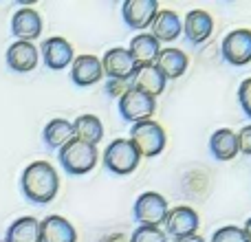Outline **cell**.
Returning <instances> with one entry per match:
<instances>
[{
  "instance_id": "6da1fadb",
  "label": "cell",
  "mask_w": 251,
  "mask_h": 242,
  "mask_svg": "<svg viewBox=\"0 0 251 242\" xmlns=\"http://www.w3.org/2000/svg\"><path fill=\"white\" fill-rule=\"evenodd\" d=\"M20 190L29 203L49 205L60 192L57 169L49 161H33L25 168L20 176Z\"/></svg>"
},
{
  "instance_id": "7a4b0ae2",
  "label": "cell",
  "mask_w": 251,
  "mask_h": 242,
  "mask_svg": "<svg viewBox=\"0 0 251 242\" xmlns=\"http://www.w3.org/2000/svg\"><path fill=\"white\" fill-rule=\"evenodd\" d=\"M97 159H100L97 145L77 141V139H71L64 147L57 150V161H60L64 174H69V176H84V174L93 172Z\"/></svg>"
},
{
  "instance_id": "3957f363",
  "label": "cell",
  "mask_w": 251,
  "mask_h": 242,
  "mask_svg": "<svg viewBox=\"0 0 251 242\" xmlns=\"http://www.w3.org/2000/svg\"><path fill=\"white\" fill-rule=\"evenodd\" d=\"M130 141L137 147L141 159L143 156L146 159H154L168 145V134H165L163 125L156 123L154 119H146L130 125Z\"/></svg>"
},
{
  "instance_id": "277c9868",
  "label": "cell",
  "mask_w": 251,
  "mask_h": 242,
  "mask_svg": "<svg viewBox=\"0 0 251 242\" xmlns=\"http://www.w3.org/2000/svg\"><path fill=\"white\" fill-rule=\"evenodd\" d=\"M101 163L115 176H128L139 168L141 156L130 139H115L106 145L104 154H101Z\"/></svg>"
},
{
  "instance_id": "5b68a950",
  "label": "cell",
  "mask_w": 251,
  "mask_h": 242,
  "mask_svg": "<svg viewBox=\"0 0 251 242\" xmlns=\"http://www.w3.org/2000/svg\"><path fill=\"white\" fill-rule=\"evenodd\" d=\"M168 216V200L159 192H143L132 205V220L137 227H161Z\"/></svg>"
},
{
  "instance_id": "8992f818",
  "label": "cell",
  "mask_w": 251,
  "mask_h": 242,
  "mask_svg": "<svg viewBox=\"0 0 251 242\" xmlns=\"http://www.w3.org/2000/svg\"><path fill=\"white\" fill-rule=\"evenodd\" d=\"M117 110L126 123H139V121L152 119V115L156 113V99L130 86L117 99Z\"/></svg>"
},
{
  "instance_id": "52a82bcc",
  "label": "cell",
  "mask_w": 251,
  "mask_h": 242,
  "mask_svg": "<svg viewBox=\"0 0 251 242\" xmlns=\"http://www.w3.org/2000/svg\"><path fill=\"white\" fill-rule=\"evenodd\" d=\"M221 57L229 66H247L251 62V29H234L223 38Z\"/></svg>"
},
{
  "instance_id": "ba28073f",
  "label": "cell",
  "mask_w": 251,
  "mask_h": 242,
  "mask_svg": "<svg viewBox=\"0 0 251 242\" xmlns=\"http://www.w3.org/2000/svg\"><path fill=\"white\" fill-rule=\"evenodd\" d=\"M199 225H201L199 214L192 207H187V205H178V207L168 209V216H165V222H163L165 227L163 234L172 236L174 240L187 238V236H194L199 231Z\"/></svg>"
},
{
  "instance_id": "9c48e42d",
  "label": "cell",
  "mask_w": 251,
  "mask_h": 242,
  "mask_svg": "<svg viewBox=\"0 0 251 242\" xmlns=\"http://www.w3.org/2000/svg\"><path fill=\"white\" fill-rule=\"evenodd\" d=\"M38 51H40V57H42L44 66H47L49 71H64V69H69L75 60V51H73V47H71V42L60 38V35L47 38Z\"/></svg>"
},
{
  "instance_id": "30bf717a",
  "label": "cell",
  "mask_w": 251,
  "mask_h": 242,
  "mask_svg": "<svg viewBox=\"0 0 251 242\" xmlns=\"http://www.w3.org/2000/svg\"><path fill=\"white\" fill-rule=\"evenodd\" d=\"M156 13H159L156 0H126L122 4V18L126 26L132 31H141V33L152 24Z\"/></svg>"
},
{
  "instance_id": "8fae6325",
  "label": "cell",
  "mask_w": 251,
  "mask_h": 242,
  "mask_svg": "<svg viewBox=\"0 0 251 242\" xmlns=\"http://www.w3.org/2000/svg\"><path fill=\"white\" fill-rule=\"evenodd\" d=\"M100 62H101V71H104L106 77L108 79H122V82H130L134 69H137L132 55H130L128 48H124V47L108 48Z\"/></svg>"
},
{
  "instance_id": "7c38bea8",
  "label": "cell",
  "mask_w": 251,
  "mask_h": 242,
  "mask_svg": "<svg viewBox=\"0 0 251 242\" xmlns=\"http://www.w3.org/2000/svg\"><path fill=\"white\" fill-rule=\"evenodd\" d=\"M71 82L77 88H88L95 86L101 77H104V71H101V62L97 55H75L73 64H71Z\"/></svg>"
},
{
  "instance_id": "4fadbf2b",
  "label": "cell",
  "mask_w": 251,
  "mask_h": 242,
  "mask_svg": "<svg viewBox=\"0 0 251 242\" xmlns=\"http://www.w3.org/2000/svg\"><path fill=\"white\" fill-rule=\"evenodd\" d=\"M11 33L16 42H33L42 35V18L35 9L22 7L11 18Z\"/></svg>"
},
{
  "instance_id": "5bb4252c",
  "label": "cell",
  "mask_w": 251,
  "mask_h": 242,
  "mask_svg": "<svg viewBox=\"0 0 251 242\" xmlns=\"http://www.w3.org/2000/svg\"><path fill=\"white\" fill-rule=\"evenodd\" d=\"M214 31V18L203 9H192L183 20V33H185L187 42L192 47H201L203 42H207L209 35Z\"/></svg>"
},
{
  "instance_id": "9a60e30c",
  "label": "cell",
  "mask_w": 251,
  "mask_h": 242,
  "mask_svg": "<svg viewBox=\"0 0 251 242\" xmlns=\"http://www.w3.org/2000/svg\"><path fill=\"white\" fill-rule=\"evenodd\" d=\"M152 38L159 44H170L174 40H178L183 35V20L176 11L170 9H159V13L152 20Z\"/></svg>"
},
{
  "instance_id": "2e32d148",
  "label": "cell",
  "mask_w": 251,
  "mask_h": 242,
  "mask_svg": "<svg viewBox=\"0 0 251 242\" xmlns=\"http://www.w3.org/2000/svg\"><path fill=\"white\" fill-rule=\"evenodd\" d=\"M4 62L13 73H31L40 62V51L35 48L33 42H13L7 48Z\"/></svg>"
},
{
  "instance_id": "e0dca14e",
  "label": "cell",
  "mask_w": 251,
  "mask_h": 242,
  "mask_svg": "<svg viewBox=\"0 0 251 242\" xmlns=\"http://www.w3.org/2000/svg\"><path fill=\"white\" fill-rule=\"evenodd\" d=\"M130 84H132V88L154 97V99L165 91V86H168L165 77L161 75V71L156 69L154 64H137L132 77H130Z\"/></svg>"
},
{
  "instance_id": "ac0fdd59",
  "label": "cell",
  "mask_w": 251,
  "mask_h": 242,
  "mask_svg": "<svg viewBox=\"0 0 251 242\" xmlns=\"http://www.w3.org/2000/svg\"><path fill=\"white\" fill-rule=\"evenodd\" d=\"M40 242H77V231L64 216L51 214L40 220Z\"/></svg>"
},
{
  "instance_id": "d6986e66",
  "label": "cell",
  "mask_w": 251,
  "mask_h": 242,
  "mask_svg": "<svg viewBox=\"0 0 251 242\" xmlns=\"http://www.w3.org/2000/svg\"><path fill=\"white\" fill-rule=\"evenodd\" d=\"M187 55L181 51V48H172V47H165L159 51L154 60V66L161 71V75L165 77V82H172V79H178L185 75L187 71Z\"/></svg>"
},
{
  "instance_id": "ffe728a7",
  "label": "cell",
  "mask_w": 251,
  "mask_h": 242,
  "mask_svg": "<svg viewBox=\"0 0 251 242\" xmlns=\"http://www.w3.org/2000/svg\"><path fill=\"white\" fill-rule=\"evenodd\" d=\"M209 154L216 161H231L240 154L238 137L231 128H221L209 137Z\"/></svg>"
},
{
  "instance_id": "44dd1931",
  "label": "cell",
  "mask_w": 251,
  "mask_h": 242,
  "mask_svg": "<svg viewBox=\"0 0 251 242\" xmlns=\"http://www.w3.org/2000/svg\"><path fill=\"white\" fill-rule=\"evenodd\" d=\"M73 139V123L64 117L51 119L42 130V141L49 150H60Z\"/></svg>"
},
{
  "instance_id": "7402d4cb",
  "label": "cell",
  "mask_w": 251,
  "mask_h": 242,
  "mask_svg": "<svg viewBox=\"0 0 251 242\" xmlns=\"http://www.w3.org/2000/svg\"><path fill=\"white\" fill-rule=\"evenodd\" d=\"M159 51H161V44L150 33H146V31L132 35L130 47H128V53L132 55L134 64H154Z\"/></svg>"
},
{
  "instance_id": "603a6c76",
  "label": "cell",
  "mask_w": 251,
  "mask_h": 242,
  "mask_svg": "<svg viewBox=\"0 0 251 242\" xmlns=\"http://www.w3.org/2000/svg\"><path fill=\"white\" fill-rule=\"evenodd\" d=\"M71 123H73V139H77V141L97 145L104 139V123L97 115H79Z\"/></svg>"
},
{
  "instance_id": "cb8c5ba5",
  "label": "cell",
  "mask_w": 251,
  "mask_h": 242,
  "mask_svg": "<svg viewBox=\"0 0 251 242\" xmlns=\"http://www.w3.org/2000/svg\"><path fill=\"white\" fill-rule=\"evenodd\" d=\"M4 242H40V220L33 216H22L9 225Z\"/></svg>"
},
{
  "instance_id": "d4e9b609",
  "label": "cell",
  "mask_w": 251,
  "mask_h": 242,
  "mask_svg": "<svg viewBox=\"0 0 251 242\" xmlns=\"http://www.w3.org/2000/svg\"><path fill=\"white\" fill-rule=\"evenodd\" d=\"M128 242H168V236L159 227H137Z\"/></svg>"
},
{
  "instance_id": "484cf974",
  "label": "cell",
  "mask_w": 251,
  "mask_h": 242,
  "mask_svg": "<svg viewBox=\"0 0 251 242\" xmlns=\"http://www.w3.org/2000/svg\"><path fill=\"white\" fill-rule=\"evenodd\" d=\"M209 242H247V238H245V234H243V227L225 225V227L214 231V236Z\"/></svg>"
},
{
  "instance_id": "4316f807",
  "label": "cell",
  "mask_w": 251,
  "mask_h": 242,
  "mask_svg": "<svg viewBox=\"0 0 251 242\" xmlns=\"http://www.w3.org/2000/svg\"><path fill=\"white\" fill-rule=\"evenodd\" d=\"M238 104L243 108L245 117L251 119V77L243 79L238 86Z\"/></svg>"
},
{
  "instance_id": "83f0119b",
  "label": "cell",
  "mask_w": 251,
  "mask_h": 242,
  "mask_svg": "<svg viewBox=\"0 0 251 242\" xmlns=\"http://www.w3.org/2000/svg\"><path fill=\"white\" fill-rule=\"evenodd\" d=\"M236 137H238V150H240V154L251 156V123L243 125V128L236 132Z\"/></svg>"
},
{
  "instance_id": "f1b7e54d",
  "label": "cell",
  "mask_w": 251,
  "mask_h": 242,
  "mask_svg": "<svg viewBox=\"0 0 251 242\" xmlns=\"http://www.w3.org/2000/svg\"><path fill=\"white\" fill-rule=\"evenodd\" d=\"M130 86H132L130 82H122V79H108L104 91H106V95H108V97H117V99H119V97H122Z\"/></svg>"
},
{
  "instance_id": "f546056e",
  "label": "cell",
  "mask_w": 251,
  "mask_h": 242,
  "mask_svg": "<svg viewBox=\"0 0 251 242\" xmlns=\"http://www.w3.org/2000/svg\"><path fill=\"white\" fill-rule=\"evenodd\" d=\"M100 242H128V238H126L124 234H108V236H104Z\"/></svg>"
},
{
  "instance_id": "4dcf8cb0",
  "label": "cell",
  "mask_w": 251,
  "mask_h": 242,
  "mask_svg": "<svg viewBox=\"0 0 251 242\" xmlns=\"http://www.w3.org/2000/svg\"><path fill=\"white\" fill-rule=\"evenodd\" d=\"M174 242H207V240H205L203 236L194 234V236H187V238H178V240H174Z\"/></svg>"
},
{
  "instance_id": "1f68e13d",
  "label": "cell",
  "mask_w": 251,
  "mask_h": 242,
  "mask_svg": "<svg viewBox=\"0 0 251 242\" xmlns=\"http://www.w3.org/2000/svg\"><path fill=\"white\" fill-rule=\"evenodd\" d=\"M243 234H245V238H247V242H251V218H247V222H245Z\"/></svg>"
},
{
  "instance_id": "d6a6232c",
  "label": "cell",
  "mask_w": 251,
  "mask_h": 242,
  "mask_svg": "<svg viewBox=\"0 0 251 242\" xmlns=\"http://www.w3.org/2000/svg\"><path fill=\"white\" fill-rule=\"evenodd\" d=\"M2 242H4V240H2Z\"/></svg>"
}]
</instances>
